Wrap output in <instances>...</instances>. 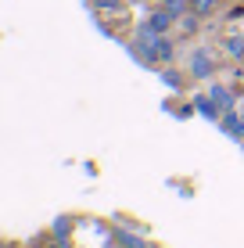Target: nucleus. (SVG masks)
<instances>
[{
	"label": "nucleus",
	"mask_w": 244,
	"mask_h": 248,
	"mask_svg": "<svg viewBox=\"0 0 244 248\" xmlns=\"http://www.w3.org/2000/svg\"><path fill=\"white\" fill-rule=\"evenodd\" d=\"M165 11H169L172 18H180V15H183V0H169V4H165Z\"/></svg>",
	"instance_id": "9"
},
{
	"label": "nucleus",
	"mask_w": 244,
	"mask_h": 248,
	"mask_svg": "<svg viewBox=\"0 0 244 248\" xmlns=\"http://www.w3.org/2000/svg\"><path fill=\"white\" fill-rule=\"evenodd\" d=\"M144 248H155V245H144Z\"/></svg>",
	"instance_id": "14"
},
{
	"label": "nucleus",
	"mask_w": 244,
	"mask_h": 248,
	"mask_svg": "<svg viewBox=\"0 0 244 248\" xmlns=\"http://www.w3.org/2000/svg\"><path fill=\"white\" fill-rule=\"evenodd\" d=\"M226 47H230V54H244V40H237V36L226 40Z\"/></svg>",
	"instance_id": "10"
},
{
	"label": "nucleus",
	"mask_w": 244,
	"mask_h": 248,
	"mask_svg": "<svg viewBox=\"0 0 244 248\" xmlns=\"http://www.w3.org/2000/svg\"><path fill=\"white\" fill-rule=\"evenodd\" d=\"M212 7H215V0H190V11L194 15H208Z\"/></svg>",
	"instance_id": "8"
},
{
	"label": "nucleus",
	"mask_w": 244,
	"mask_h": 248,
	"mask_svg": "<svg viewBox=\"0 0 244 248\" xmlns=\"http://www.w3.org/2000/svg\"><path fill=\"white\" fill-rule=\"evenodd\" d=\"M137 47H140V58H147V62H172V44L165 32L151 29V25H140L137 32Z\"/></svg>",
	"instance_id": "1"
},
{
	"label": "nucleus",
	"mask_w": 244,
	"mask_h": 248,
	"mask_svg": "<svg viewBox=\"0 0 244 248\" xmlns=\"http://www.w3.org/2000/svg\"><path fill=\"white\" fill-rule=\"evenodd\" d=\"M54 234H57V245H61V248L69 245V219H65V216L54 219Z\"/></svg>",
	"instance_id": "7"
},
{
	"label": "nucleus",
	"mask_w": 244,
	"mask_h": 248,
	"mask_svg": "<svg viewBox=\"0 0 244 248\" xmlns=\"http://www.w3.org/2000/svg\"><path fill=\"white\" fill-rule=\"evenodd\" d=\"M162 79H165V83H169V87H172V90H180V76H176V72H165V76H162Z\"/></svg>",
	"instance_id": "11"
},
{
	"label": "nucleus",
	"mask_w": 244,
	"mask_h": 248,
	"mask_svg": "<svg viewBox=\"0 0 244 248\" xmlns=\"http://www.w3.org/2000/svg\"><path fill=\"white\" fill-rule=\"evenodd\" d=\"M208 97L219 105V112H230V108H233V93L226 87H212V90H208Z\"/></svg>",
	"instance_id": "5"
},
{
	"label": "nucleus",
	"mask_w": 244,
	"mask_h": 248,
	"mask_svg": "<svg viewBox=\"0 0 244 248\" xmlns=\"http://www.w3.org/2000/svg\"><path fill=\"white\" fill-rule=\"evenodd\" d=\"M97 7H104V11H108V7H119V0H97Z\"/></svg>",
	"instance_id": "12"
},
{
	"label": "nucleus",
	"mask_w": 244,
	"mask_h": 248,
	"mask_svg": "<svg viewBox=\"0 0 244 248\" xmlns=\"http://www.w3.org/2000/svg\"><path fill=\"white\" fill-rule=\"evenodd\" d=\"M219 126H223V130L230 133V137H244V119H241L237 112H233V108H230V112H223Z\"/></svg>",
	"instance_id": "4"
},
{
	"label": "nucleus",
	"mask_w": 244,
	"mask_h": 248,
	"mask_svg": "<svg viewBox=\"0 0 244 248\" xmlns=\"http://www.w3.org/2000/svg\"><path fill=\"white\" fill-rule=\"evenodd\" d=\"M112 241L119 245V248H144V245H147L140 234H133V230H126V227H115V230H112Z\"/></svg>",
	"instance_id": "3"
},
{
	"label": "nucleus",
	"mask_w": 244,
	"mask_h": 248,
	"mask_svg": "<svg viewBox=\"0 0 244 248\" xmlns=\"http://www.w3.org/2000/svg\"><path fill=\"white\" fill-rule=\"evenodd\" d=\"M147 25H151V29H158V32H169V25H172V15L162 7V11H155V15L147 18Z\"/></svg>",
	"instance_id": "6"
},
{
	"label": "nucleus",
	"mask_w": 244,
	"mask_h": 248,
	"mask_svg": "<svg viewBox=\"0 0 244 248\" xmlns=\"http://www.w3.org/2000/svg\"><path fill=\"white\" fill-rule=\"evenodd\" d=\"M104 248H119V245H115V241H108V245H104Z\"/></svg>",
	"instance_id": "13"
},
{
	"label": "nucleus",
	"mask_w": 244,
	"mask_h": 248,
	"mask_svg": "<svg viewBox=\"0 0 244 248\" xmlns=\"http://www.w3.org/2000/svg\"><path fill=\"white\" fill-rule=\"evenodd\" d=\"M190 72H194L198 79H208V76L215 72V65H212V58H208V50H194V54H190Z\"/></svg>",
	"instance_id": "2"
}]
</instances>
